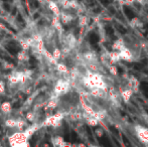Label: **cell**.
Masks as SVG:
<instances>
[{
	"mask_svg": "<svg viewBox=\"0 0 148 147\" xmlns=\"http://www.w3.org/2000/svg\"><path fill=\"white\" fill-rule=\"evenodd\" d=\"M134 131H135V134H136L137 138H138L143 144L148 145V128L140 125V124H136V125L134 126Z\"/></svg>",
	"mask_w": 148,
	"mask_h": 147,
	"instance_id": "cell-1",
	"label": "cell"
},
{
	"mask_svg": "<svg viewBox=\"0 0 148 147\" xmlns=\"http://www.w3.org/2000/svg\"><path fill=\"white\" fill-rule=\"evenodd\" d=\"M119 55H120L121 61L129 62V63L134 61V53H133V51L129 49L127 45L119 51Z\"/></svg>",
	"mask_w": 148,
	"mask_h": 147,
	"instance_id": "cell-2",
	"label": "cell"
},
{
	"mask_svg": "<svg viewBox=\"0 0 148 147\" xmlns=\"http://www.w3.org/2000/svg\"><path fill=\"white\" fill-rule=\"evenodd\" d=\"M119 93H120V97L122 98V100L125 103H128L130 101V99L132 98L133 94H134L132 89L130 88H125V89L119 88Z\"/></svg>",
	"mask_w": 148,
	"mask_h": 147,
	"instance_id": "cell-3",
	"label": "cell"
},
{
	"mask_svg": "<svg viewBox=\"0 0 148 147\" xmlns=\"http://www.w3.org/2000/svg\"><path fill=\"white\" fill-rule=\"evenodd\" d=\"M124 46H126V42H125V39L123 37H119L118 39H116L115 41L112 44V49L113 51H120Z\"/></svg>",
	"mask_w": 148,
	"mask_h": 147,
	"instance_id": "cell-4",
	"label": "cell"
},
{
	"mask_svg": "<svg viewBox=\"0 0 148 147\" xmlns=\"http://www.w3.org/2000/svg\"><path fill=\"white\" fill-rule=\"evenodd\" d=\"M108 57H109L110 64H116L121 61V57L118 51H112L110 53H108Z\"/></svg>",
	"mask_w": 148,
	"mask_h": 147,
	"instance_id": "cell-5",
	"label": "cell"
},
{
	"mask_svg": "<svg viewBox=\"0 0 148 147\" xmlns=\"http://www.w3.org/2000/svg\"><path fill=\"white\" fill-rule=\"evenodd\" d=\"M107 115H108L107 111L104 110V109H100V110H98V111H95V113H94L93 117H95L96 119H97L99 122H103L104 120L106 119Z\"/></svg>",
	"mask_w": 148,
	"mask_h": 147,
	"instance_id": "cell-6",
	"label": "cell"
},
{
	"mask_svg": "<svg viewBox=\"0 0 148 147\" xmlns=\"http://www.w3.org/2000/svg\"><path fill=\"white\" fill-rule=\"evenodd\" d=\"M84 59L88 63H98V57L94 51H88L84 53Z\"/></svg>",
	"mask_w": 148,
	"mask_h": 147,
	"instance_id": "cell-7",
	"label": "cell"
},
{
	"mask_svg": "<svg viewBox=\"0 0 148 147\" xmlns=\"http://www.w3.org/2000/svg\"><path fill=\"white\" fill-rule=\"evenodd\" d=\"M130 25L132 26L133 28H141L143 26V23L139 18L135 17L130 21Z\"/></svg>",
	"mask_w": 148,
	"mask_h": 147,
	"instance_id": "cell-8",
	"label": "cell"
},
{
	"mask_svg": "<svg viewBox=\"0 0 148 147\" xmlns=\"http://www.w3.org/2000/svg\"><path fill=\"white\" fill-rule=\"evenodd\" d=\"M87 123H88V125L92 126V127H95L100 122L95 117H93V116H89V117H87Z\"/></svg>",
	"mask_w": 148,
	"mask_h": 147,
	"instance_id": "cell-9",
	"label": "cell"
},
{
	"mask_svg": "<svg viewBox=\"0 0 148 147\" xmlns=\"http://www.w3.org/2000/svg\"><path fill=\"white\" fill-rule=\"evenodd\" d=\"M108 71H109L110 75H112V76H117L118 75V69H117V67L114 65L108 66Z\"/></svg>",
	"mask_w": 148,
	"mask_h": 147,
	"instance_id": "cell-10",
	"label": "cell"
},
{
	"mask_svg": "<svg viewBox=\"0 0 148 147\" xmlns=\"http://www.w3.org/2000/svg\"><path fill=\"white\" fill-rule=\"evenodd\" d=\"M89 23V18L88 17H82L81 18V20H80V25H82V26H85V25H87V24Z\"/></svg>",
	"mask_w": 148,
	"mask_h": 147,
	"instance_id": "cell-11",
	"label": "cell"
},
{
	"mask_svg": "<svg viewBox=\"0 0 148 147\" xmlns=\"http://www.w3.org/2000/svg\"><path fill=\"white\" fill-rule=\"evenodd\" d=\"M95 133H96V135H97L98 137H102V136L104 135V130L103 129H97L95 131Z\"/></svg>",
	"mask_w": 148,
	"mask_h": 147,
	"instance_id": "cell-12",
	"label": "cell"
},
{
	"mask_svg": "<svg viewBox=\"0 0 148 147\" xmlns=\"http://www.w3.org/2000/svg\"><path fill=\"white\" fill-rule=\"evenodd\" d=\"M3 7L6 9V11H9V10H10V6L8 5L7 3H4V4H3Z\"/></svg>",
	"mask_w": 148,
	"mask_h": 147,
	"instance_id": "cell-13",
	"label": "cell"
},
{
	"mask_svg": "<svg viewBox=\"0 0 148 147\" xmlns=\"http://www.w3.org/2000/svg\"><path fill=\"white\" fill-rule=\"evenodd\" d=\"M134 2H138V3H142V2H144L145 0H133Z\"/></svg>",
	"mask_w": 148,
	"mask_h": 147,
	"instance_id": "cell-14",
	"label": "cell"
}]
</instances>
